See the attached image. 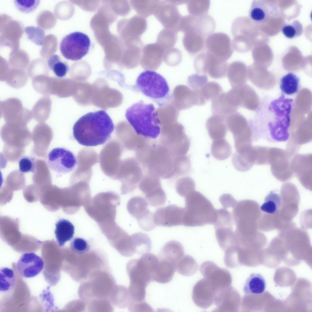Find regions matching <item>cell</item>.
<instances>
[{
  "label": "cell",
  "instance_id": "4fadbf2b",
  "mask_svg": "<svg viewBox=\"0 0 312 312\" xmlns=\"http://www.w3.org/2000/svg\"><path fill=\"white\" fill-rule=\"evenodd\" d=\"M185 208L171 204L157 209L153 213L155 224L158 226L170 227L183 225Z\"/></svg>",
  "mask_w": 312,
  "mask_h": 312
},
{
  "label": "cell",
  "instance_id": "9c48e42d",
  "mask_svg": "<svg viewBox=\"0 0 312 312\" xmlns=\"http://www.w3.org/2000/svg\"><path fill=\"white\" fill-rule=\"evenodd\" d=\"M90 45V41L87 35L76 32L63 38L60 44V49L62 55L66 59L77 61L87 54Z\"/></svg>",
  "mask_w": 312,
  "mask_h": 312
},
{
  "label": "cell",
  "instance_id": "d4e9b609",
  "mask_svg": "<svg viewBox=\"0 0 312 312\" xmlns=\"http://www.w3.org/2000/svg\"><path fill=\"white\" fill-rule=\"evenodd\" d=\"M184 251L182 245L174 240L167 242L161 249L158 258L165 259L176 264L184 256Z\"/></svg>",
  "mask_w": 312,
  "mask_h": 312
},
{
  "label": "cell",
  "instance_id": "3957f363",
  "mask_svg": "<svg viewBox=\"0 0 312 312\" xmlns=\"http://www.w3.org/2000/svg\"><path fill=\"white\" fill-rule=\"evenodd\" d=\"M125 117L138 135L148 139H155L160 134V123L158 112L152 104L140 101L127 109Z\"/></svg>",
  "mask_w": 312,
  "mask_h": 312
},
{
  "label": "cell",
  "instance_id": "7402d4cb",
  "mask_svg": "<svg viewBox=\"0 0 312 312\" xmlns=\"http://www.w3.org/2000/svg\"><path fill=\"white\" fill-rule=\"evenodd\" d=\"M206 126L209 136L213 140L225 137L227 129L226 118L213 115L207 119Z\"/></svg>",
  "mask_w": 312,
  "mask_h": 312
},
{
  "label": "cell",
  "instance_id": "7dc6e473",
  "mask_svg": "<svg viewBox=\"0 0 312 312\" xmlns=\"http://www.w3.org/2000/svg\"><path fill=\"white\" fill-rule=\"evenodd\" d=\"M20 171L23 173H34L36 170V160L33 157L24 156L19 161Z\"/></svg>",
  "mask_w": 312,
  "mask_h": 312
},
{
  "label": "cell",
  "instance_id": "4dcf8cb0",
  "mask_svg": "<svg viewBox=\"0 0 312 312\" xmlns=\"http://www.w3.org/2000/svg\"><path fill=\"white\" fill-rule=\"evenodd\" d=\"M211 150L212 156L219 160L227 159L231 155L232 152L230 144L224 138L214 140Z\"/></svg>",
  "mask_w": 312,
  "mask_h": 312
},
{
  "label": "cell",
  "instance_id": "7a4b0ae2",
  "mask_svg": "<svg viewBox=\"0 0 312 312\" xmlns=\"http://www.w3.org/2000/svg\"><path fill=\"white\" fill-rule=\"evenodd\" d=\"M136 156L146 174L165 179L176 177V156L159 141L149 139L136 151Z\"/></svg>",
  "mask_w": 312,
  "mask_h": 312
},
{
  "label": "cell",
  "instance_id": "cb8c5ba5",
  "mask_svg": "<svg viewBox=\"0 0 312 312\" xmlns=\"http://www.w3.org/2000/svg\"><path fill=\"white\" fill-rule=\"evenodd\" d=\"M158 258V261L154 273L153 281L166 283L172 279L176 271V265L165 259Z\"/></svg>",
  "mask_w": 312,
  "mask_h": 312
},
{
  "label": "cell",
  "instance_id": "30bf717a",
  "mask_svg": "<svg viewBox=\"0 0 312 312\" xmlns=\"http://www.w3.org/2000/svg\"><path fill=\"white\" fill-rule=\"evenodd\" d=\"M48 167L61 174L69 173L74 170L77 163L76 158L69 150L63 147L53 148L48 153L47 159Z\"/></svg>",
  "mask_w": 312,
  "mask_h": 312
},
{
  "label": "cell",
  "instance_id": "ee69618b",
  "mask_svg": "<svg viewBox=\"0 0 312 312\" xmlns=\"http://www.w3.org/2000/svg\"><path fill=\"white\" fill-rule=\"evenodd\" d=\"M25 32L28 39L38 46L43 44L45 36L44 31L41 28L34 26H28L25 29Z\"/></svg>",
  "mask_w": 312,
  "mask_h": 312
},
{
  "label": "cell",
  "instance_id": "ba28073f",
  "mask_svg": "<svg viewBox=\"0 0 312 312\" xmlns=\"http://www.w3.org/2000/svg\"><path fill=\"white\" fill-rule=\"evenodd\" d=\"M256 203L250 200L237 202L232 208V215L235 229L239 236L247 237L255 234L257 225L255 223V205Z\"/></svg>",
  "mask_w": 312,
  "mask_h": 312
},
{
  "label": "cell",
  "instance_id": "60d3db41",
  "mask_svg": "<svg viewBox=\"0 0 312 312\" xmlns=\"http://www.w3.org/2000/svg\"><path fill=\"white\" fill-rule=\"evenodd\" d=\"M176 189L179 195L185 197L190 193L195 190V183L190 177H183L177 181Z\"/></svg>",
  "mask_w": 312,
  "mask_h": 312
},
{
  "label": "cell",
  "instance_id": "f1b7e54d",
  "mask_svg": "<svg viewBox=\"0 0 312 312\" xmlns=\"http://www.w3.org/2000/svg\"><path fill=\"white\" fill-rule=\"evenodd\" d=\"M227 75L232 88L240 87L245 80L243 68L241 63L236 62L230 65L228 68Z\"/></svg>",
  "mask_w": 312,
  "mask_h": 312
},
{
  "label": "cell",
  "instance_id": "603a6c76",
  "mask_svg": "<svg viewBox=\"0 0 312 312\" xmlns=\"http://www.w3.org/2000/svg\"><path fill=\"white\" fill-rule=\"evenodd\" d=\"M145 199L139 196L133 197L129 201L128 210L137 220L138 223L153 215V213L149 209Z\"/></svg>",
  "mask_w": 312,
  "mask_h": 312
},
{
  "label": "cell",
  "instance_id": "f35d334b",
  "mask_svg": "<svg viewBox=\"0 0 312 312\" xmlns=\"http://www.w3.org/2000/svg\"><path fill=\"white\" fill-rule=\"evenodd\" d=\"M47 63L49 68L60 78L64 76L69 70L67 63L61 61L59 56L56 54L53 55L49 58Z\"/></svg>",
  "mask_w": 312,
  "mask_h": 312
},
{
  "label": "cell",
  "instance_id": "6da1fadb",
  "mask_svg": "<svg viewBox=\"0 0 312 312\" xmlns=\"http://www.w3.org/2000/svg\"><path fill=\"white\" fill-rule=\"evenodd\" d=\"M114 125L104 110L90 112L83 115L73 127L74 138L81 145L93 147L105 144L111 137Z\"/></svg>",
  "mask_w": 312,
  "mask_h": 312
},
{
  "label": "cell",
  "instance_id": "74e56055",
  "mask_svg": "<svg viewBox=\"0 0 312 312\" xmlns=\"http://www.w3.org/2000/svg\"><path fill=\"white\" fill-rule=\"evenodd\" d=\"M201 98L205 104L212 100L223 92L222 87L215 82H207L199 90Z\"/></svg>",
  "mask_w": 312,
  "mask_h": 312
},
{
  "label": "cell",
  "instance_id": "2e32d148",
  "mask_svg": "<svg viewBox=\"0 0 312 312\" xmlns=\"http://www.w3.org/2000/svg\"><path fill=\"white\" fill-rule=\"evenodd\" d=\"M240 296L232 286L219 290L217 292L214 303L216 308L214 311L237 312L239 309Z\"/></svg>",
  "mask_w": 312,
  "mask_h": 312
},
{
  "label": "cell",
  "instance_id": "7bdbcfd3",
  "mask_svg": "<svg viewBox=\"0 0 312 312\" xmlns=\"http://www.w3.org/2000/svg\"><path fill=\"white\" fill-rule=\"evenodd\" d=\"M145 198L149 205L156 207L165 204L166 197L165 192L161 187L145 195Z\"/></svg>",
  "mask_w": 312,
  "mask_h": 312
},
{
  "label": "cell",
  "instance_id": "bcb514c9",
  "mask_svg": "<svg viewBox=\"0 0 312 312\" xmlns=\"http://www.w3.org/2000/svg\"><path fill=\"white\" fill-rule=\"evenodd\" d=\"M40 0H15L13 3L16 8L21 12L29 13L34 11L38 7Z\"/></svg>",
  "mask_w": 312,
  "mask_h": 312
},
{
  "label": "cell",
  "instance_id": "681fc988",
  "mask_svg": "<svg viewBox=\"0 0 312 312\" xmlns=\"http://www.w3.org/2000/svg\"><path fill=\"white\" fill-rule=\"evenodd\" d=\"M208 78L205 75L193 74L188 76L189 86L194 90H199L207 82Z\"/></svg>",
  "mask_w": 312,
  "mask_h": 312
},
{
  "label": "cell",
  "instance_id": "ab89813d",
  "mask_svg": "<svg viewBox=\"0 0 312 312\" xmlns=\"http://www.w3.org/2000/svg\"><path fill=\"white\" fill-rule=\"evenodd\" d=\"M136 249V254L143 255L149 253L151 250V242L147 235L141 232L132 235Z\"/></svg>",
  "mask_w": 312,
  "mask_h": 312
},
{
  "label": "cell",
  "instance_id": "ffe728a7",
  "mask_svg": "<svg viewBox=\"0 0 312 312\" xmlns=\"http://www.w3.org/2000/svg\"><path fill=\"white\" fill-rule=\"evenodd\" d=\"M227 129L232 134L234 143H239L248 140L249 132L246 122L244 117L236 112L226 118Z\"/></svg>",
  "mask_w": 312,
  "mask_h": 312
},
{
  "label": "cell",
  "instance_id": "e575fe53",
  "mask_svg": "<svg viewBox=\"0 0 312 312\" xmlns=\"http://www.w3.org/2000/svg\"><path fill=\"white\" fill-rule=\"evenodd\" d=\"M177 33L174 30L164 28L158 34L156 43L165 50L173 48L177 40Z\"/></svg>",
  "mask_w": 312,
  "mask_h": 312
},
{
  "label": "cell",
  "instance_id": "b9f144b4",
  "mask_svg": "<svg viewBox=\"0 0 312 312\" xmlns=\"http://www.w3.org/2000/svg\"><path fill=\"white\" fill-rule=\"evenodd\" d=\"M281 31L283 35L289 39H293L301 36L303 31V26L298 20H295L290 23L285 24Z\"/></svg>",
  "mask_w": 312,
  "mask_h": 312
},
{
  "label": "cell",
  "instance_id": "484cf974",
  "mask_svg": "<svg viewBox=\"0 0 312 312\" xmlns=\"http://www.w3.org/2000/svg\"><path fill=\"white\" fill-rule=\"evenodd\" d=\"M237 109L229 101L225 92H223L211 100V110L213 115L226 118L236 112Z\"/></svg>",
  "mask_w": 312,
  "mask_h": 312
},
{
  "label": "cell",
  "instance_id": "e0dca14e",
  "mask_svg": "<svg viewBox=\"0 0 312 312\" xmlns=\"http://www.w3.org/2000/svg\"><path fill=\"white\" fill-rule=\"evenodd\" d=\"M164 49L155 43L147 44L143 47L140 63L147 70H155L161 65L164 53Z\"/></svg>",
  "mask_w": 312,
  "mask_h": 312
},
{
  "label": "cell",
  "instance_id": "f546056e",
  "mask_svg": "<svg viewBox=\"0 0 312 312\" xmlns=\"http://www.w3.org/2000/svg\"><path fill=\"white\" fill-rule=\"evenodd\" d=\"M282 206L281 196L275 192H271L266 196L264 202L260 208L265 213L275 215L279 213Z\"/></svg>",
  "mask_w": 312,
  "mask_h": 312
},
{
  "label": "cell",
  "instance_id": "277c9868",
  "mask_svg": "<svg viewBox=\"0 0 312 312\" xmlns=\"http://www.w3.org/2000/svg\"><path fill=\"white\" fill-rule=\"evenodd\" d=\"M185 207L183 225L200 226L214 224L216 210L211 202L200 192L194 190L185 197Z\"/></svg>",
  "mask_w": 312,
  "mask_h": 312
},
{
  "label": "cell",
  "instance_id": "836d02e7",
  "mask_svg": "<svg viewBox=\"0 0 312 312\" xmlns=\"http://www.w3.org/2000/svg\"><path fill=\"white\" fill-rule=\"evenodd\" d=\"M299 86V79L292 73H289L281 78L280 88L284 94L288 95L293 94L298 91Z\"/></svg>",
  "mask_w": 312,
  "mask_h": 312
},
{
  "label": "cell",
  "instance_id": "8fae6325",
  "mask_svg": "<svg viewBox=\"0 0 312 312\" xmlns=\"http://www.w3.org/2000/svg\"><path fill=\"white\" fill-rule=\"evenodd\" d=\"M200 271L204 278L218 291L231 286L232 278L230 272L212 261L203 262L200 266Z\"/></svg>",
  "mask_w": 312,
  "mask_h": 312
},
{
  "label": "cell",
  "instance_id": "816d5d0a",
  "mask_svg": "<svg viewBox=\"0 0 312 312\" xmlns=\"http://www.w3.org/2000/svg\"><path fill=\"white\" fill-rule=\"evenodd\" d=\"M130 310L134 312H153V309L151 306L143 301L140 302H132L130 304Z\"/></svg>",
  "mask_w": 312,
  "mask_h": 312
},
{
  "label": "cell",
  "instance_id": "4316f807",
  "mask_svg": "<svg viewBox=\"0 0 312 312\" xmlns=\"http://www.w3.org/2000/svg\"><path fill=\"white\" fill-rule=\"evenodd\" d=\"M74 230L73 225L67 220L61 219L56 222L55 233L59 246H63L66 242L73 238Z\"/></svg>",
  "mask_w": 312,
  "mask_h": 312
},
{
  "label": "cell",
  "instance_id": "83f0119b",
  "mask_svg": "<svg viewBox=\"0 0 312 312\" xmlns=\"http://www.w3.org/2000/svg\"><path fill=\"white\" fill-rule=\"evenodd\" d=\"M266 287V282L261 274H251L247 279L243 288V291L246 295H259L263 293Z\"/></svg>",
  "mask_w": 312,
  "mask_h": 312
},
{
  "label": "cell",
  "instance_id": "5b68a950",
  "mask_svg": "<svg viewBox=\"0 0 312 312\" xmlns=\"http://www.w3.org/2000/svg\"><path fill=\"white\" fill-rule=\"evenodd\" d=\"M135 88L146 96L156 101L161 106L169 99V88L165 79L153 71L147 70L138 76Z\"/></svg>",
  "mask_w": 312,
  "mask_h": 312
},
{
  "label": "cell",
  "instance_id": "9a60e30c",
  "mask_svg": "<svg viewBox=\"0 0 312 312\" xmlns=\"http://www.w3.org/2000/svg\"><path fill=\"white\" fill-rule=\"evenodd\" d=\"M44 266L42 258L33 252L23 254L16 264L19 274L25 278H30L37 276L42 271Z\"/></svg>",
  "mask_w": 312,
  "mask_h": 312
},
{
  "label": "cell",
  "instance_id": "d6986e66",
  "mask_svg": "<svg viewBox=\"0 0 312 312\" xmlns=\"http://www.w3.org/2000/svg\"><path fill=\"white\" fill-rule=\"evenodd\" d=\"M278 12L273 4L262 0L252 1L249 12L250 18L254 22L263 23L267 22Z\"/></svg>",
  "mask_w": 312,
  "mask_h": 312
},
{
  "label": "cell",
  "instance_id": "52a82bcc",
  "mask_svg": "<svg viewBox=\"0 0 312 312\" xmlns=\"http://www.w3.org/2000/svg\"><path fill=\"white\" fill-rule=\"evenodd\" d=\"M158 261V257L149 252L139 258L131 260L128 266L130 285L146 288L153 281V275Z\"/></svg>",
  "mask_w": 312,
  "mask_h": 312
},
{
  "label": "cell",
  "instance_id": "8992f818",
  "mask_svg": "<svg viewBox=\"0 0 312 312\" xmlns=\"http://www.w3.org/2000/svg\"><path fill=\"white\" fill-rule=\"evenodd\" d=\"M159 142L175 156L185 155L190 141L183 126L177 121L161 126Z\"/></svg>",
  "mask_w": 312,
  "mask_h": 312
},
{
  "label": "cell",
  "instance_id": "7c38bea8",
  "mask_svg": "<svg viewBox=\"0 0 312 312\" xmlns=\"http://www.w3.org/2000/svg\"><path fill=\"white\" fill-rule=\"evenodd\" d=\"M164 28L178 31V27L182 16L176 5L169 0H159L154 14Z\"/></svg>",
  "mask_w": 312,
  "mask_h": 312
},
{
  "label": "cell",
  "instance_id": "44dd1931",
  "mask_svg": "<svg viewBox=\"0 0 312 312\" xmlns=\"http://www.w3.org/2000/svg\"><path fill=\"white\" fill-rule=\"evenodd\" d=\"M127 192H131L137 188L144 176L142 168L136 158L128 159L126 163Z\"/></svg>",
  "mask_w": 312,
  "mask_h": 312
},
{
  "label": "cell",
  "instance_id": "5bb4252c",
  "mask_svg": "<svg viewBox=\"0 0 312 312\" xmlns=\"http://www.w3.org/2000/svg\"><path fill=\"white\" fill-rule=\"evenodd\" d=\"M218 291L209 282L203 278L193 286L192 298L197 306L206 309L214 303Z\"/></svg>",
  "mask_w": 312,
  "mask_h": 312
},
{
  "label": "cell",
  "instance_id": "f907efd6",
  "mask_svg": "<svg viewBox=\"0 0 312 312\" xmlns=\"http://www.w3.org/2000/svg\"><path fill=\"white\" fill-rule=\"evenodd\" d=\"M247 160L244 154L236 152L232 155V161L233 166L237 170L243 172L247 170L249 168Z\"/></svg>",
  "mask_w": 312,
  "mask_h": 312
},
{
  "label": "cell",
  "instance_id": "d590c367",
  "mask_svg": "<svg viewBox=\"0 0 312 312\" xmlns=\"http://www.w3.org/2000/svg\"><path fill=\"white\" fill-rule=\"evenodd\" d=\"M16 283V277L11 269L2 267L0 270V291L6 292L14 287Z\"/></svg>",
  "mask_w": 312,
  "mask_h": 312
},
{
  "label": "cell",
  "instance_id": "c3c4849f",
  "mask_svg": "<svg viewBox=\"0 0 312 312\" xmlns=\"http://www.w3.org/2000/svg\"><path fill=\"white\" fill-rule=\"evenodd\" d=\"M71 250L78 254H84L88 251L90 246L85 239L80 237H76L71 242L70 245Z\"/></svg>",
  "mask_w": 312,
  "mask_h": 312
},
{
  "label": "cell",
  "instance_id": "8d00e7d4",
  "mask_svg": "<svg viewBox=\"0 0 312 312\" xmlns=\"http://www.w3.org/2000/svg\"><path fill=\"white\" fill-rule=\"evenodd\" d=\"M138 186L139 189L145 195L161 188L159 178L147 174L144 176Z\"/></svg>",
  "mask_w": 312,
  "mask_h": 312
},
{
  "label": "cell",
  "instance_id": "1f68e13d",
  "mask_svg": "<svg viewBox=\"0 0 312 312\" xmlns=\"http://www.w3.org/2000/svg\"><path fill=\"white\" fill-rule=\"evenodd\" d=\"M176 267V271L179 273L189 276L196 272L198 269V265L192 257L186 254L178 261Z\"/></svg>",
  "mask_w": 312,
  "mask_h": 312
},
{
  "label": "cell",
  "instance_id": "f6af8a7d",
  "mask_svg": "<svg viewBox=\"0 0 312 312\" xmlns=\"http://www.w3.org/2000/svg\"><path fill=\"white\" fill-rule=\"evenodd\" d=\"M182 55L180 51L175 48H172L165 50L163 60L167 65L175 66L181 62Z\"/></svg>",
  "mask_w": 312,
  "mask_h": 312
},
{
  "label": "cell",
  "instance_id": "f5cc1de1",
  "mask_svg": "<svg viewBox=\"0 0 312 312\" xmlns=\"http://www.w3.org/2000/svg\"><path fill=\"white\" fill-rule=\"evenodd\" d=\"M219 200L223 208L227 209L233 207L237 202V201L229 194H222L219 198Z\"/></svg>",
  "mask_w": 312,
  "mask_h": 312
},
{
  "label": "cell",
  "instance_id": "d6a6232c",
  "mask_svg": "<svg viewBox=\"0 0 312 312\" xmlns=\"http://www.w3.org/2000/svg\"><path fill=\"white\" fill-rule=\"evenodd\" d=\"M159 0H133L131 3L139 15L145 18L154 14Z\"/></svg>",
  "mask_w": 312,
  "mask_h": 312
},
{
  "label": "cell",
  "instance_id": "ac0fdd59",
  "mask_svg": "<svg viewBox=\"0 0 312 312\" xmlns=\"http://www.w3.org/2000/svg\"><path fill=\"white\" fill-rule=\"evenodd\" d=\"M172 103L179 110L188 109L194 105L200 106L197 91L184 85L177 86L173 94Z\"/></svg>",
  "mask_w": 312,
  "mask_h": 312
}]
</instances>
